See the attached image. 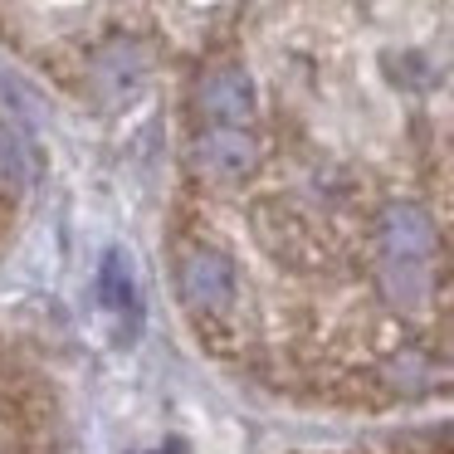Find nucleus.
<instances>
[{"mask_svg": "<svg viewBox=\"0 0 454 454\" xmlns=\"http://www.w3.org/2000/svg\"><path fill=\"white\" fill-rule=\"evenodd\" d=\"M254 167H259V142L249 137L245 128H225V122H215V128L196 142V171L210 176V181H239V176H249Z\"/></svg>", "mask_w": 454, "mask_h": 454, "instance_id": "nucleus-1", "label": "nucleus"}, {"mask_svg": "<svg viewBox=\"0 0 454 454\" xmlns=\"http://www.w3.org/2000/svg\"><path fill=\"white\" fill-rule=\"evenodd\" d=\"M147 83V54L132 40H118L93 59V89L103 103H132Z\"/></svg>", "mask_w": 454, "mask_h": 454, "instance_id": "nucleus-2", "label": "nucleus"}, {"mask_svg": "<svg viewBox=\"0 0 454 454\" xmlns=\"http://www.w3.org/2000/svg\"><path fill=\"white\" fill-rule=\"evenodd\" d=\"M200 108L210 122H225V128H245L254 118V89H249V74L225 64L200 83Z\"/></svg>", "mask_w": 454, "mask_h": 454, "instance_id": "nucleus-3", "label": "nucleus"}]
</instances>
